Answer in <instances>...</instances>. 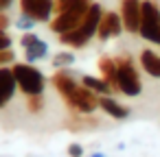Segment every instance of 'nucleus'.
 Returning <instances> with one entry per match:
<instances>
[{"label": "nucleus", "mask_w": 160, "mask_h": 157, "mask_svg": "<svg viewBox=\"0 0 160 157\" xmlns=\"http://www.w3.org/2000/svg\"><path fill=\"white\" fill-rule=\"evenodd\" d=\"M51 83L72 113L92 116L99 109V96L94 92H90L88 87H83L81 81H77L70 70H57L51 76Z\"/></svg>", "instance_id": "f257e3e1"}, {"label": "nucleus", "mask_w": 160, "mask_h": 157, "mask_svg": "<svg viewBox=\"0 0 160 157\" xmlns=\"http://www.w3.org/2000/svg\"><path fill=\"white\" fill-rule=\"evenodd\" d=\"M94 0H55V16L48 22L55 35H64L79 26Z\"/></svg>", "instance_id": "f03ea898"}, {"label": "nucleus", "mask_w": 160, "mask_h": 157, "mask_svg": "<svg viewBox=\"0 0 160 157\" xmlns=\"http://www.w3.org/2000/svg\"><path fill=\"white\" fill-rule=\"evenodd\" d=\"M103 13H105L103 7H101L99 2H92V7L88 9L86 18L79 22L77 29H72V31H68V33H64V35H57V37H59V44H62V46H68V48H75V50L86 48V46L92 42V37H97L99 22H101Z\"/></svg>", "instance_id": "7ed1b4c3"}, {"label": "nucleus", "mask_w": 160, "mask_h": 157, "mask_svg": "<svg viewBox=\"0 0 160 157\" xmlns=\"http://www.w3.org/2000/svg\"><path fill=\"white\" fill-rule=\"evenodd\" d=\"M116 59V92H121L123 96L136 98L142 94V81L138 74V68L132 59V55L123 53Z\"/></svg>", "instance_id": "20e7f679"}, {"label": "nucleus", "mask_w": 160, "mask_h": 157, "mask_svg": "<svg viewBox=\"0 0 160 157\" xmlns=\"http://www.w3.org/2000/svg\"><path fill=\"white\" fill-rule=\"evenodd\" d=\"M11 70H13L16 83H18V90L24 96H40V94H44L46 76L42 74L40 68H35L33 63L24 61V63H13Z\"/></svg>", "instance_id": "39448f33"}, {"label": "nucleus", "mask_w": 160, "mask_h": 157, "mask_svg": "<svg viewBox=\"0 0 160 157\" xmlns=\"http://www.w3.org/2000/svg\"><path fill=\"white\" fill-rule=\"evenodd\" d=\"M138 35L145 42L160 46V7L153 0H142V18H140Z\"/></svg>", "instance_id": "423d86ee"}, {"label": "nucleus", "mask_w": 160, "mask_h": 157, "mask_svg": "<svg viewBox=\"0 0 160 157\" xmlns=\"http://www.w3.org/2000/svg\"><path fill=\"white\" fill-rule=\"evenodd\" d=\"M121 22L123 29L132 35H138L140 31V18H142V0H121Z\"/></svg>", "instance_id": "0eeeda50"}, {"label": "nucleus", "mask_w": 160, "mask_h": 157, "mask_svg": "<svg viewBox=\"0 0 160 157\" xmlns=\"http://www.w3.org/2000/svg\"><path fill=\"white\" fill-rule=\"evenodd\" d=\"M20 46L24 48V59L27 63H38L48 57V44L38 35V33H24L20 37Z\"/></svg>", "instance_id": "6e6552de"}, {"label": "nucleus", "mask_w": 160, "mask_h": 157, "mask_svg": "<svg viewBox=\"0 0 160 157\" xmlns=\"http://www.w3.org/2000/svg\"><path fill=\"white\" fill-rule=\"evenodd\" d=\"M20 11L35 22H51L55 16V0H20Z\"/></svg>", "instance_id": "1a4fd4ad"}, {"label": "nucleus", "mask_w": 160, "mask_h": 157, "mask_svg": "<svg viewBox=\"0 0 160 157\" xmlns=\"http://www.w3.org/2000/svg\"><path fill=\"white\" fill-rule=\"evenodd\" d=\"M123 22H121V16L116 11H105L101 22H99V31H97V37L101 42H110L114 37H118L123 33Z\"/></svg>", "instance_id": "9d476101"}, {"label": "nucleus", "mask_w": 160, "mask_h": 157, "mask_svg": "<svg viewBox=\"0 0 160 157\" xmlns=\"http://www.w3.org/2000/svg\"><path fill=\"white\" fill-rule=\"evenodd\" d=\"M16 90H18V83H16L13 70L9 66H0V109H5L13 100Z\"/></svg>", "instance_id": "9b49d317"}, {"label": "nucleus", "mask_w": 160, "mask_h": 157, "mask_svg": "<svg viewBox=\"0 0 160 157\" xmlns=\"http://www.w3.org/2000/svg\"><path fill=\"white\" fill-rule=\"evenodd\" d=\"M99 109H103V113H108L110 118H114V120H127L129 118V107H125V105H121L116 98H112V96H99Z\"/></svg>", "instance_id": "f8f14e48"}, {"label": "nucleus", "mask_w": 160, "mask_h": 157, "mask_svg": "<svg viewBox=\"0 0 160 157\" xmlns=\"http://www.w3.org/2000/svg\"><path fill=\"white\" fill-rule=\"evenodd\" d=\"M140 68H142L149 76L160 79V55H158L156 50H151V48H145V50L140 53Z\"/></svg>", "instance_id": "ddd939ff"}, {"label": "nucleus", "mask_w": 160, "mask_h": 157, "mask_svg": "<svg viewBox=\"0 0 160 157\" xmlns=\"http://www.w3.org/2000/svg\"><path fill=\"white\" fill-rule=\"evenodd\" d=\"M81 85L88 87L90 92H94L97 96H110V94L114 92L108 81H103L101 76H92V74H83V76H81Z\"/></svg>", "instance_id": "4468645a"}, {"label": "nucleus", "mask_w": 160, "mask_h": 157, "mask_svg": "<svg viewBox=\"0 0 160 157\" xmlns=\"http://www.w3.org/2000/svg\"><path fill=\"white\" fill-rule=\"evenodd\" d=\"M99 72H101V79L110 83V87L116 92V59L114 57H101L99 59Z\"/></svg>", "instance_id": "2eb2a0df"}, {"label": "nucleus", "mask_w": 160, "mask_h": 157, "mask_svg": "<svg viewBox=\"0 0 160 157\" xmlns=\"http://www.w3.org/2000/svg\"><path fill=\"white\" fill-rule=\"evenodd\" d=\"M99 122L92 118V116H81V113H72L70 122H68V129L72 131H81V129H94Z\"/></svg>", "instance_id": "dca6fc26"}, {"label": "nucleus", "mask_w": 160, "mask_h": 157, "mask_svg": "<svg viewBox=\"0 0 160 157\" xmlns=\"http://www.w3.org/2000/svg\"><path fill=\"white\" fill-rule=\"evenodd\" d=\"M72 63H75V53H70V50H62L53 57V68L55 70H68Z\"/></svg>", "instance_id": "f3484780"}, {"label": "nucleus", "mask_w": 160, "mask_h": 157, "mask_svg": "<svg viewBox=\"0 0 160 157\" xmlns=\"http://www.w3.org/2000/svg\"><path fill=\"white\" fill-rule=\"evenodd\" d=\"M44 105H46L44 94H40V96H27V107H29L31 113H42L44 111Z\"/></svg>", "instance_id": "a211bd4d"}, {"label": "nucleus", "mask_w": 160, "mask_h": 157, "mask_svg": "<svg viewBox=\"0 0 160 157\" xmlns=\"http://www.w3.org/2000/svg\"><path fill=\"white\" fill-rule=\"evenodd\" d=\"M35 24H38V22H35L31 16H27V13H20V18L16 20V29H18V31H24V33H31Z\"/></svg>", "instance_id": "6ab92c4d"}, {"label": "nucleus", "mask_w": 160, "mask_h": 157, "mask_svg": "<svg viewBox=\"0 0 160 157\" xmlns=\"http://www.w3.org/2000/svg\"><path fill=\"white\" fill-rule=\"evenodd\" d=\"M13 63H16V53H13V48L0 50V66H13Z\"/></svg>", "instance_id": "aec40b11"}, {"label": "nucleus", "mask_w": 160, "mask_h": 157, "mask_svg": "<svg viewBox=\"0 0 160 157\" xmlns=\"http://www.w3.org/2000/svg\"><path fill=\"white\" fill-rule=\"evenodd\" d=\"M66 153H68V157H83V146L79 144V142H72V144H68V148H66Z\"/></svg>", "instance_id": "412c9836"}, {"label": "nucleus", "mask_w": 160, "mask_h": 157, "mask_svg": "<svg viewBox=\"0 0 160 157\" xmlns=\"http://www.w3.org/2000/svg\"><path fill=\"white\" fill-rule=\"evenodd\" d=\"M11 46H13L11 35H9L7 31H2V29H0V50H7V48H11Z\"/></svg>", "instance_id": "4be33fe9"}, {"label": "nucleus", "mask_w": 160, "mask_h": 157, "mask_svg": "<svg viewBox=\"0 0 160 157\" xmlns=\"http://www.w3.org/2000/svg\"><path fill=\"white\" fill-rule=\"evenodd\" d=\"M9 18H7V13H0V29H2V31H7L9 29Z\"/></svg>", "instance_id": "5701e85b"}, {"label": "nucleus", "mask_w": 160, "mask_h": 157, "mask_svg": "<svg viewBox=\"0 0 160 157\" xmlns=\"http://www.w3.org/2000/svg\"><path fill=\"white\" fill-rule=\"evenodd\" d=\"M11 5H13V0H0V13H5Z\"/></svg>", "instance_id": "b1692460"}, {"label": "nucleus", "mask_w": 160, "mask_h": 157, "mask_svg": "<svg viewBox=\"0 0 160 157\" xmlns=\"http://www.w3.org/2000/svg\"><path fill=\"white\" fill-rule=\"evenodd\" d=\"M90 157H105V155H103V153H92Z\"/></svg>", "instance_id": "393cba45"}]
</instances>
